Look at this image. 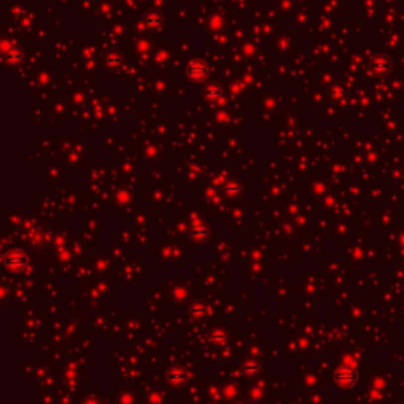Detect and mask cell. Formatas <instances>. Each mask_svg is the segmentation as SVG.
I'll return each mask as SVG.
<instances>
[{
    "label": "cell",
    "mask_w": 404,
    "mask_h": 404,
    "mask_svg": "<svg viewBox=\"0 0 404 404\" xmlns=\"http://www.w3.org/2000/svg\"><path fill=\"white\" fill-rule=\"evenodd\" d=\"M392 67V62L389 57H384V56H378V57H374L371 60V68L374 73H378V75H384V73H387V71L390 70Z\"/></svg>",
    "instance_id": "cell-3"
},
{
    "label": "cell",
    "mask_w": 404,
    "mask_h": 404,
    "mask_svg": "<svg viewBox=\"0 0 404 404\" xmlns=\"http://www.w3.org/2000/svg\"><path fill=\"white\" fill-rule=\"evenodd\" d=\"M106 64H107V67H111V68H117L119 65H122V59L117 56V54H111V56H107Z\"/></svg>",
    "instance_id": "cell-6"
},
{
    "label": "cell",
    "mask_w": 404,
    "mask_h": 404,
    "mask_svg": "<svg viewBox=\"0 0 404 404\" xmlns=\"http://www.w3.org/2000/svg\"><path fill=\"white\" fill-rule=\"evenodd\" d=\"M223 87L217 82H213V84H209L207 87L204 88V96L207 98V100L210 101H215V100H218V98L223 96Z\"/></svg>",
    "instance_id": "cell-4"
},
{
    "label": "cell",
    "mask_w": 404,
    "mask_h": 404,
    "mask_svg": "<svg viewBox=\"0 0 404 404\" xmlns=\"http://www.w3.org/2000/svg\"><path fill=\"white\" fill-rule=\"evenodd\" d=\"M209 73H210V68L204 60H193V62H190V65H188V68H186L188 78H191L194 81L205 79L209 76Z\"/></svg>",
    "instance_id": "cell-1"
},
{
    "label": "cell",
    "mask_w": 404,
    "mask_h": 404,
    "mask_svg": "<svg viewBox=\"0 0 404 404\" xmlns=\"http://www.w3.org/2000/svg\"><path fill=\"white\" fill-rule=\"evenodd\" d=\"M336 381H338L339 385H343V387H352V385L357 382L355 368H351V366L339 368L338 373H336Z\"/></svg>",
    "instance_id": "cell-2"
},
{
    "label": "cell",
    "mask_w": 404,
    "mask_h": 404,
    "mask_svg": "<svg viewBox=\"0 0 404 404\" xmlns=\"http://www.w3.org/2000/svg\"><path fill=\"white\" fill-rule=\"evenodd\" d=\"M5 59H6V60H10L11 64H14L16 60H21V56H19V54H17V52L11 51L10 54H6V56H5Z\"/></svg>",
    "instance_id": "cell-7"
},
{
    "label": "cell",
    "mask_w": 404,
    "mask_h": 404,
    "mask_svg": "<svg viewBox=\"0 0 404 404\" xmlns=\"http://www.w3.org/2000/svg\"><path fill=\"white\" fill-rule=\"evenodd\" d=\"M146 25L150 27V29H160V27L163 25V16L158 14V13L149 14L147 19H146Z\"/></svg>",
    "instance_id": "cell-5"
}]
</instances>
